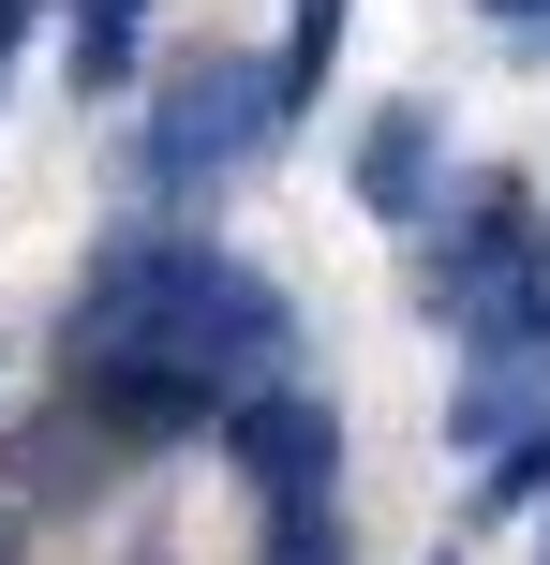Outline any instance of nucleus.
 Masks as SVG:
<instances>
[{
  "label": "nucleus",
  "mask_w": 550,
  "mask_h": 565,
  "mask_svg": "<svg viewBox=\"0 0 550 565\" xmlns=\"http://www.w3.org/2000/svg\"><path fill=\"white\" fill-rule=\"evenodd\" d=\"M224 461H238V491H254L268 521H298V507H327V477H343V417H327L313 387H268V402L224 417Z\"/></svg>",
  "instance_id": "5"
},
{
  "label": "nucleus",
  "mask_w": 550,
  "mask_h": 565,
  "mask_svg": "<svg viewBox=\"0 0 550 565\" xmlns=\"http://www.w3.org/2000/svg\"><path fill=\"white\" fill-rule=\"evenodd\" d=\"M432 565H446V551H432Z\"/></svg>",
  "instance_id": "12"
},
{
  "label": "nucleus",
  "mask_w": 550,
  "mask_h": 565,
  "mask_svg": "<svg viewBox=\"0 0 550 565\" xmlns=\"http://www.w3.org/2000/svg\"><path fill=\"white\" fill-rule=\"evenodd\" d=\"M15 30H30V0H0V60H15Z\"/></svg>",
  "instance_id": "11"
},
{
  "label": "nucleus",
  "mask_w": 550,
  "mask_h": 565,
  "mask_svg": "<svg viewBox=\"0 0 550 565\" xmlns=\"http://www.w3.org/2000/svg\"><path fill=\"white\" fill-rule=\"evenodd\" d=\"M194 254H208L194 224H119V238H89L75 298H60V358H75V372H119L149 328H164V298H179Z\"/></svg>",
  "instance_id": "4"
},
{
  "label": "nucleus",
  "mask_w": 550,
  "mask_h": 565,
  "mask_svg": "<svg viewBox=\"0 0 550 565\" xmlns=\"http://www.w3.org/2000/svg\"><path fill=\"white\" fill-rule=\"evenodd\" d=\"M343 15H357V0H298V30H283V89H298V105H313L327 60H343Z\"/></svg>",
  "instance_id": "9"
},
{
  "label": "nucleus",
  "mask_w": 550,
  "mask_h": 565,
  "mask_svg": "<svg viewBox=\"0 0 550 565\" xmlns=\"http://www.w3.org/2000/svg\"><path fill=\"white\" fill-rule=\"evenodd\" d=\"M536 268H550V224H536V194H521L506 164L462 179V194L417 224V312H432V328H492Z\"/></svg>",
  "instance_id": "3"
},
{
  "label": "nucleus",
  "mask_w": 550,
  "mask_h": 565,
  "mask_svg": "<svg viewBox=\"0 0 550 565\" xmlns=\"http://www.w3.org/2000/svg\"><path fill=\"white\" fill-rule=\"evenodd\" d=\"M283 119H298L283 60L208 45V60L164 75V105H149V135H134V179H149V194H208V179H238L254 149H283Z\"/></svg>",
  "instance_id": "2"
},
{
  "label": "nucleus",
  "mask_w": 550,
  "mask_h": 565,
  "mask_svg": "<svg viewBox=\"0 0 550 565\" xmlns=\"http://www.w3.org/2000/svg\"><path fill=\"white\" fill-rule=\"evenodd\" d=\"M357 209H373V224H432V105H387L373 135H357Z\"/></svg>",
  "instance_id": "6"
},
{
  "label": "nucleus",
  "mask_w": 550,
  "mask_h": 565,
  "mask_svg": "<svg viewBox=\"0 0 550 565\" xmlns=\"http://www.w3.org/2000/svg\"><path fill=\"white\" fill-rule=\"evenodd\" d=\"M283 342H298L283 282H268V268H238V254H194V268H179V298H164V328H149L119 372H149V387H179V402H208V417H238V402L298 387V372H283ZM75 387H89V372H75Z\"/></svg>",
  "instance_id": "1"
},
{
  "label": "nucleus",
  "mask_w": 550,
  "mask_h": 565,
  "mask_svg": "<svg viewBox=\"0 0 550 565\" xmlns=\"http://www.w3.org/2000/svg\"><path fill=\"white\" fill-rule=\"evenodd\" d=\"M134 30H149V0H75V15H60V75L105 105V89L134 75Z\"/></svg>",
  "instance_id": "7"
},
{
  "label": "nucleus",
  "mask_w": 550,
  "mask_h": 565,
  "mask_svg": "<svg viewBox=\"0 0 550 565\" xmlns=\"http://www.w3.org/2000/svg\"><path fill=\"white\" fill-rule=\"evenodd\" d=\"M476 507H492V521H521V507H550V417L521 431V447H492V477H476Z\"/></svg>",
  "instance_id": "8"
},
{
  "label": "nucleus",
  "mask_w": 550,
  "mask_h": 565,
  "mask_svg": "<svg viewBox=\"0 0 550 565\" xmlns=\"http://www.w3.org/2000/svg\"><path fill=\"white\" fill-rule=\"evenodd\" d=\"M254 565H343V507H298V521H268V551Z\"/></svg>",
  "instance_id": "10"
}]
</instances>
